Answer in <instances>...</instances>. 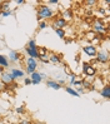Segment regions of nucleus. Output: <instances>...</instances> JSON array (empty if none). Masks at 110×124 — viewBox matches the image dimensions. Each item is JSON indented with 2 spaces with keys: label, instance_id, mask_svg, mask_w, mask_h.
<instances>
[{
  "label": "nucleus",
  "instance_id": "7ed1b4c3",
  "mask_svg": "<svg viewBox=\"0 0 110 124\" xmlns=\"http://www.w3.org/2000/svg\"><path fill=\"white\" fill-rule=\"evenodd\" d=\"M38 60L36 59H33V58H26L25 59V74L26 75H30L31 73L36 71V69H38Z\"/></svg>",
  "mask_w": 110,
  "mask_h": 124
},
{
  "label": "nucleus",
  "instance_id": "f3484780",
  "mask_svg": "<svg viewBox=\"0 0 110 124\" xmlns=\"http://www.w3.org/2000/svg\"><path fill=\"white\" fill-rule=\"evenodd\" d=\"M11 9V1H0V11H6V10H10Z\"/></svg>",
  "mask_w": 110,
  "mask_h": 124
},
{
  "label": "nucleus",
  "instance_id": "473e14b6",
  "mask_svg": "<svg viewBox=\"0 0 110 124\" xmlns=\"http://www.w3.org/2000/svg\"><path fill=\"white\" fill-rule=\"evenodd\" d=\"M40 78H41V80H46L48 79V74L46 73H40Z\"/></svg>",
  "mask_w": 110,
  "mask_h": 124
},
{
  "label": "nucleus",
  "instance_id": "4468645a",
  "mask_svg": "<svg viewBox=\"0 0 110 124\" xmlns=\"http://www.w3.org/2000/svg\"><path fill=\"white\" fill-rule=\"evenodd\" d=\"M45 84H46L48 88H51V89H54V90H60V89H61V86H60L59 84H58L54 79L48 78V79L45 80Z\"/></svg>",
  "mask_w": 110,
  "mask_h": 124
},
{
  "label": "nucleus",
  "instance_id": "1a4fd4ad",
  "mask_svg": "<svg viewBox=\"0 0 110 124\" xmlns=\"http://www.w3.org/2000/svg\"><path fill=\"white\" fill-rule=\"evenodd\" d=\"M68 25V23H66V21H65L63 18H55L54 19V21H53V25H51V26H53V29H54V30H55V29H65V26H66Z\"/></svg>",
  "mask_w": 110,
  "mask_h": 124
},
{
  "label": "nucleus",
  "instance_id": "412c9836",
  "mask_svg": "<svg viewBox=\"0 0 110 124\" xmlns=\"http://www.w3.org/2000/svg\"><path fill=\"white\" fill-rule=\"evenodd\" d=\"M15 113L18 115H24L26 113V109H25V105H21V107H18L15 108Z\"/></svg>",
  "mask_w": 110,
  "mask_h": 124
},
{
  "label": "nucleus",
  "instance_id": "2eb2a0df",
  "mask_svg": "<svg viewBox=\"0 0 110 124\" xmlns=\"http://www.w3.org/2000/svg\"><path fill=\"white\" fill-rule=\"evenodd\" d=\"M73 16H74V13H73V10L71 9H65L63 13H61V16L60 18H63L65 21H70V20H73Z\"/></svg>",
  "mask_w": 110,
  "mask_h": 124
},
{
  "label": "nucleus",
  "instance_id": "6ab92c4d",
  "mask_svg": "<svg viewBox=\"0 0 110 124\" xmlns=\"http://www.w3.org/2000/svg\"><path fill=\"white\" fill-rule=\"evenodd\" d=\"M76 79H78V75L75 74V73H71V74L66 78V80L69 82V86H71V85H73V83H74Z\"/></svg>",
  "mask_w": 110,
  "mask_h": 124
},
{
  "label": "nucleus",
  "instance_id": "20e7f679",
  "mask_svg": "<svg viewBox=\"0 0 110 124\" xmlns=\"http://www.w3.org/2000/svg\"><path fill=\"white\" fill-rule=\"evenodd\" d=\"M95 60L99 64H108L109 63V53L106 50H98L96 56H95Z\"/></svg>",
  "mask_w": 110,
  "mask_h": 124
},
{
  "label": "nucleus",
  "instance_id": "6e6552de",
  "mask_svg": "<svg viewBox=\"0 0 110 124\" xmlns=\"http://www.w3.org/2000/svg\"><path fill=\"white\" fill-rule=\"evenodd\" d=\"M0 80H1L5 85H9V84H11V83L15 82V78L10 74V71H4L3 74L0 75Z\"/></svg>",
  "mask_w": 110,
  "mask_h": 124
},
{
  "label": "nucleus",
  "instance_id": "e433bc0d",
  "mask_svg": "<svg viewBox=\"0 0 110 124\" xmlns=\"http://www.w3.org/2000/svg\"><path fill=\"white\" fill-rule=\"evenodd\" d=\"M4 71H5V69H4V68H1V67H0V75H1V74H3Z\"/></svg>",
  "mask_w": 110,
  "mask_h": 124
},
{
  "label": "nucleus",
  "instance_id": "dca6fc26",
  "mask_svg": "<svg viewBox=\"0 0 110 124\" xmlns=\"http://www.w3.org/2000/svg\"><path fill=\"white\" fill-rule=\"evenodd\" d=\"M0 67L4 69H9L10 68V63L8 60V56L4 54H0Z\"/></svg>",
  "mask_w": 110,
  "mask_h": 124
},
{
  "label": "nucleus",
  "instance_id": "4be33fe9",
  "mask_svg": "<svg viewBox=\"0 0 110 124\" xmlns=\"http://www.w3.org/2000/svg\"><path fill=\"white\" fill-rule=\"evenodd\" d=\"M85 35H86L85 38H86L88 40H89V41H93V40H94L95 38H96V34H95V33H94L93 30H90V31H88V33H86Z\"/></svg>",
  "mask_w": 110,
  "mask_h": 124
},
{
  "label": "nucleus",
  "instance_id": "9b49d317",
  "mask_svg": "<svg viewBox=\"0 0 110 124\" xmlns=\"http://www.w3.org/2000/svg\"><path fill=\"white\" fill-rule=\"evenodd\" d=\"M99 93H100V97L103 99L109 100L110 99V85H109V83H106L104 86H103V88L99 90Z\"/></svg>",
  "mask_w": 110,
  "mask_h": 124
},
{
  "label": "nucleus",
  "instance_id": "7c9ffc66",
  "mask_svg": "<svg viewBox=\"0 0 110 124\" xmlns=\"http://www.w3.org/2000/svg\"><path fill=\"white\" fill-rule=\"evenodd\" d=\"M85 4H86V5H89V6H94L95 4H98V1H96V0H88Z\"/></svg>",
  "mask_w": 110,
  "mask_h": 124
},
{
  "label": "nucleus",
  "instance_id": "a878e982",
  "mask_svg": "<svg viewBox=\"0 0 110 124\" xmlns=\"http://www.w3.org/2000/svg\"><path fill=\"white\" fill-rule=\"evenodd\" d=\"M26 46L28 48H31V49H36L38 46H36V43H35V40L34 39H30L28 41V44H26Z\"/></svg>",
  "mask_w": 110,
  "mask_h": 124
},
{
  "label": "nucleus",
  "instance_id": "9d476101",
  "mask_svg": "<svg viewBox=\"0 0 110 124\" xmlns=\"http://www.w3.org/2000/svg\"><path fill=\"white\" fill-rule=\"evenodd\" d=\"M96 74H98V69L94 67V65H89L84 71H83V75H84V78L85 77H90V78H95L96 77ZM83 78V79H84Z\"/></svg>",
  "mask_w": 110,
  "mask_h": 124
},
{
  "label": "nucleus",
  "instance_id": "cd10ccee",
  "mask_svg": "<svg viewBox=\"0 0 110 124\" xmlns=\"http://www.w3.org/2000/svg\"><path fill=\"white\" fill-rule=\"evenodd\" d=\"M39 62L44 63V64H49V55L48 56H39Z\"/></svg>",
  "mask_w": 110,
  "mask_h": 124
},
{
  "label": "nucleus",
  "instance_id": "423d86ee",
  "mask_svg": "<svg viewBox=\"0 0 110 124\" xmlns=\"http://www.w3.org/2000/svg\"><path fill=\"white\" fill-rule=\"evenodd\" d=\"M49 63H53L59 65L61 64V67H65V63H63V54H58V53H49Z\"/></svg>",
  "mask_w": 110,
  "mask_h": 124
},
{
  "label": "nucleus",
  "instance_id": "39448f33",
  "mask_svg": "<svg viewBox=\"0 0 110 124\" xmlns=\"http://www.w3.org/2000/svg\"><path fill=\"white\" fill-rule=\"evenodd\" d=\"M21 59H23V55H21V53H19L18 50H10L9 54H8V60L9 63H20Z\"/></svg>",
  "mask_w": 110,
  "mask_h": 124
},
{
  "label": "nucleus",
  "instance_id": "5701e85b",
  "mask_svg": "<svg viewBox=\"0 0 110 124\" xmlns=\"http://www.w3.org/2000/svg\"><path fill=\"white\" fill-rule=\"evenodd\" d=\"M48 21H45V20H41V21H39V24H38V28L40 29V30H44V29H46L48 28Z\"/></svg>",
  "mask_w": 110,
  "mask_h": 124
},
{
  "label": "nucleus",
  "instance_id": "2f4dec72",
  "mask_svg": "<svg viewBox=\"0 0 110 124\" xmlns=\"http://www.w3.org/2000/svg\"><path fill=\"white\" fill-rule=\"evenodd\" d=\"M30 84H31L30 78H29V77H25V78H24V85H30Z\"/></svg>",
  "mask_w": 110,
  "mask_h": 124
},
{
  "label": "nucleus",
  "instance_id": "c756f323",
  "mask_svg": "<svg viewBox=\"0 0 110 124\" xmlns=\"http://www.w3.org/2000/svg\"><path fill=\"white\" fill-rule=\"evenodd\" d=\"M46 4L53 5V6H56V5H59V4H60V1H59V0H49V1H48Z\"/></svg>",
  "mask_w": 110,
  "mask_h": 124
},
{
  "label": "nucleus",
  "instance_id": "f8f14e48",
  "mask_svg": "<svg viewBox=\"0 0 110 124\" xmlns=\"http://www.w3.org/2000/svg\"><path fill=\"white\" fill-rule=\"evenodd\" d=\"M10 74L15 78V80L16 79H19V78H24L25 77V71L23 70V69H19V68H11L10 70Z\"/></svg>",
  "mask_w": 110,
  "mask_h": 124
},
{
  "label": "nucleus",
  "instance_id": "72a5a7b5",
  "mask_svg": "<svg viewBox=\"0 0 110 124\" xmlns=\"http://www.w3.org/2000/svg\"><path fill=\"white\" fill-rule=\"evenodd\" d=\"M4 90H5V84L1 82V80H0V93L4 92Z\"/></svg>",
  "mask_w": 110,
  "mask_h": 124
},
{
  "label": "nucleus",
  "instance_id": "f704fd0d",
  "mask_svg": "<svg viewBox=\"0 0 110 124\" xmlns=\"http://www.w3.org/2000/svg\"><path fill=\"white\" fill-rule=\"evenodd\" d=\"M26 1H25V0H16V1H15V4L16 5H24Z\"/></svg>",
  "mask_w": 110,
  "mask_h": 124
},
{
  "label": "nucleus",
  "instance_id": "c9c22d12",
  "mask_svg": "<svg viewBox=\"0 0 110 124\" xmlns=\"http://www.w3.org/2000/svg\"><path fill=\"white\" fill-rule=\"evenodd\" d=\"M81 65H83V71H84V70H85V69H86L88 67H89V65H90V64H89V63H88V62H84V63H83Z\"/></svg>",
  "mask_w": 110,
  "mask_h": 124
},
{
  "label": "nucleus",
  "instance_id": "bb28decb",
  "mask_svg": "<svg viewBox=\"0 0 110 124\" xmlns=\"http://www.w3.org/2000/svg\"><path fill=\"white\" fill-rule=\"evenodd\" d=\"M81 83H83V79H76L74 83H73L71 88H76V86H81Z\"/></svg>",
  "mask_w": 110,
  "mask_h": 124
},
{
  "label": "nucleus",
  "instance_id": "393cba45",
  "mask_svg": "<svg viewBox=\"0 0 110 124\" xmlns=\"http://www.w3.org/2000/svg\"><path fill=\"white\" fill-rule=\"evenodd\" d=\"M10 15H14V11L10 9V10H6V11H1V14H0V16L1 18H8Z\"/></svg>",
  "mask_w": 110,
  "mask_h": 124
},
{
  "label": "nucleus",
  "instance_id": "0eeeda50",
  "mask_svg": "<svg viewBox=\"0 0 110 124\" xmlns=\"http://www.w3.org/2000/svg\"><path fill=\"white\" fill-rule=\"evenodd\" d=\"M83 52L89 56L91 59H95L96 56V53H98V48L95 45H91V44H88V45H84L83 46Z\"/></svg>",
  "mask_w": 110,
  "mask_h": 124
},
{
  "label": "nucleus",
  "instance_id": "a211bd4d",
  "mask_svg": "<svg viewBox=\"0 0 110 124\" xmlns=\"http://www.w3.org/2000/svg\"><path fill=\"white\" fill-rule=\"evenodd\" d=\"M64 89H65V92H66L68 94H70L71 97H76V98H80V95L75 92V89L74 88H71V86H69V85H65L64 86Z\"/></svg>",
  "mask_w": 110,
  "mask_h": 124
},
{
  "label": "nucleus",
  "instance_id": "c85d7f7f",
  "mask_svg": "<svg viewBox=\"0 0 110 124\" xmlns=\"http://www.w3.org/2000/svg\"><path fill=\"white\" fill-rule=\"evenodd\" d=\"M18 124H34L30 119H20L19 122H18Z\"/></svg>",
  "mask_w": 110,
  "mask_h": 124
},
{
  "label": "nucleus",
  "instance_id": "ddd939ff",
  "mask_svg": "<svg viewBox=\"0 0 110 124\" xmlns=\"http://www.w3.org/2000/svg\"><path fill=\"white\" fill-rule=\"evenodd\" d=\"M29 78H30L33 85H39V84L43 82L41 78H40V73H39V71H34V73H31V74L29 75Z\"/></svg>",
  "mask_w": 110,
  "mask_h": 124
},
{
  "label": "nucleus",
  "instance_id": "aec40b11",
  "mask_svg": "<svg viewBox=\"0 0 110 124\" xmlns=\"http://www.w3.org/2000/svg\"><path fill=\"white\" fill-rule=\"evenodd\" d=\"M55 33H56V35L59 36L60 39H64L65 36H66V33H65V29H55Z\"/></svg>",
  "mask_w": 110,
  "mask_h": 124
},
{
  "label": "nucleus",
  "instance_id": "b1692460",
  "mask_svg": "<svg viewBox=\"0 0 110 124\" xmlns=\"http://www.w3.org/2000/svg\"><path fill=\"white\" fill-rule=\"evenodd\" d=\"M98 14H99V15H100L101 18H104V16H109V11H106L104 8H99Z\"/></svg>",
  "mask_w": 110,
  "mask_h": 124
},
{
  "label": "nucleus",
  "instance_id": "f03ea898",
  "mask_svg": "<svg viewBox=\"0 0 110 124\" xmlns=\"http://www.w3.org/2000/svg\"><path fill=\"white\" fill-rule=\"evenodd\" d=\"M93 31L95 34H104L106 39H109V24H106L103 19H95L91 24Z\"/></svg>",
  "mask_w": 110,
  "mask_h": 124
},
{
  "label": "nucleus",
  "instance_id": "f257e3e1",
  "mask_svg": "<svg viewBox=\"0 0 110 124\" xmlns=\"http://www.w3.org/2000/svg\"><path fill=\"white\" fill-rule=\"evenodd\" d=\"M56 13L54 11V9L49 6L48 4H44L41 3L39 6H38V10H36V16H38V20L41 21V20H49V19H53L55 18Z\"/></svg>",
  "mask_w": 110,
  "mask_h": 124
}]
</instances>
